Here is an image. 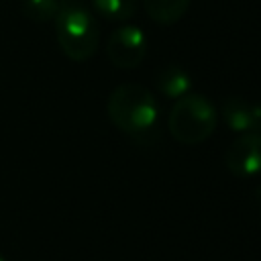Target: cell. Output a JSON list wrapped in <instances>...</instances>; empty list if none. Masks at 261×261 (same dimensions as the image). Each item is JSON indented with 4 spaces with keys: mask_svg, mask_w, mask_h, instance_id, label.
Returning a JSON list of instances; mask_svg holds the SVG:
<instances>
[{
    "mask_svg": "<svg viewBox=\"0 0 261 261\" xmlns=\"http://www.w3.org/2000/svg\"><path fill=\"white\" fill-rule=\"evenodd\" d=\"M110 122L133 139L149 135L159 116L157 98L141 84H122L114 88L106 102Z\"/></svg>",
    "mask_w": 261,
    "mask_h": 261,
    "instance_id": "6da1fadb",
    "label": "cell"
},
{
    "mask_svg": "<svg viewBox=\"0 0 261 261\" xmlns=\"http://www.w3.org/2000/svg\"><path fill=\"white\" fill-rule=\"evenodd\" d=\"M59 49L73 61L90 59L100 43V27L94 14L80 0H59L53 18Z\"/></svg>",
    "mask_w": 261,
    "mask_h": 261,
    "instance_id": "7a4b0ae2",
    "label": "cell"
},
{
    "mask_svg": "<svg viewBox=\"0 0 261 261\" xmlns=\"http://www.w3.org/2000/svg\"><path fill=\"white\" fill-rule=\"evenodd\" d=\"M216 108L202 94H186L177 98L169 116V135L181 145L204 143L216 128Z\"/></svg>",
    "mask_w": 261,
    "mask_h": 261,
    "instance_id": "3957f363",
    "label": "cell"
},
{
    "mask_svg": "<svg viewBox=\"0 0 261 261\" xmlns=\"http://www.w3.org/2000/svg\"><path fill=\"white\" fill-rule=\"evenodd\" d=\"M106 55L114 67L133 69L147 55L145 33L135 24L118 27L106 41Z\"/></svg>",
    "mask_w": 261,
    "mask_h": 261,
    "instance_id": "277c9868",
    "label": "cell"
},
{
    "mask_svg": "<svg viewBox=\"0 0 261 261\" xmlns=\"http://www.w3.org/2000/svg\"><path fill=\"white\" fill-rule=\"evenodd\" d=\"M226 167L237 177H253L261 173V133H241L224 155Z\"/></svg>",
    "mask_w": 261,
    "mask_h": 261,
    "instance_id": "5b68a950",
    "label": "cell"
},
{
    "mask_svg": "<svg viewBox=\"0 0 261 261\" xmlns=\"http://www.w3.org/2000/svg\"><path fill=\"white\" fill-rule=\"evenodd\" d=\"M224 124L234 133L261 130V102H253L241 96H230L220 108Z\"/></svg>",
    "mask_w": 261,
    "mask_h": 261,
    "instance_id": "8992f818",
    "label": "cell"
},
{
    "mask_svg": "<svg viewBox=\"0 0 261 261\" xmlns=\"http://www.w3.org/2000/svg\"><path fill=\"white\" fill-rule=\"evenodd\" d=\"M153 82H155L157 92L171 100H177L190 94V88H192V77L181 65H165L157 69Z\"/></svg>",
    "mask_w": 261,
    "mask_h": 261,
    "instance_id": "52a82bcc",
    "label": "cell"
},
{
    "mask_svg": "<svg viewBox=\"0 0 261 261\" xmlns=\"http://www.w3.org/2000/svg\"><path fill=\"white\" fill-rule=\"evenodd\" d=\"M192 0H143L149 18L157 24L177 22L190 8Z\"/></svg>",
    "mask_w": 261,
    "mask_h": 261,
    "instance_id": "ba28073f",
    "label": "cell"
},
{
    "mask_svg": "<svg viewBox=\"0 0 261 261\" xmlns=\"http://www.w3.org/2000/svg\"><path fill=\"white\" fill-rule=\"evenodd\" d=\"M94 10L106 20H128L137 12V0H92Z\"/></svg>",
    "mask_w": 261,
    "mask_h": 261,
    "instance_id": "9c48e42d",
    "label": "cell"
},
{
    "mask_svg": "<svg viewBox=\"0 0 261 261\" xmlns=\"http://www.w3.org/2000/svg\"><path fill=\"white\" fill-rule=\"evenodd\" d=\"M59 10V0H22V14L31 22H49Z\"/></svg>",
    "mask_w": 261,
    "mask_h": 261,
    "instance_id": "30bf717a",
    "label": "cell"
},
{
    "mask_svg": "<svg viewBox=\"0 0 261 261\" xmlns=\"http://www.w3.org/2000/svg\"><path fill=\"white\" fill-rule=\"evenodd\" d=\"M0 261H4V257H2V255H0Z\"/></svg>",
    "mask_w": 261,
    "mask_h": 261,
    "instance_id": "8fae6325",
    "label": "cell"
}]
</instances>
